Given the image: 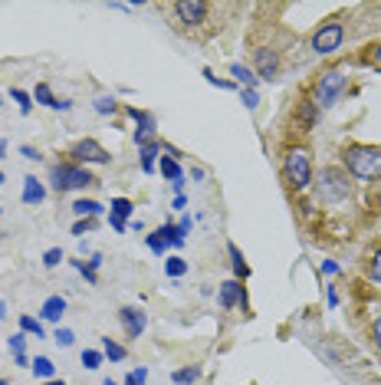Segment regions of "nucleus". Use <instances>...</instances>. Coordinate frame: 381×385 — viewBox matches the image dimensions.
Wrapping results in <instances>:
<instances>
[{
	"mask_svg": "<svg viewBox=\"0 0 381 385\" xmlns=\"http://www.w3.org/2000/svg\"><path fill=\"white\" fill-rule=\"evenodd\" d=\"M329 306H338V293H336V287H329Z\"/></svg>",
	"mask_w": 381,
	"mask_h": 385,
	"instance_id": "nucleus-45",
	"label": "nucleus"
},
{
	"mask_svg": "<svg viewBox=\"0 0 381 385\" xmlns=\"http://www.w3.org/2000/svg\"><path fill=\"white\" fill-rule=\"evenodd\" d=\"M253 70H257V79H276L279 76V50L273 46H260L257 53H253Z\"/></svg>",
	"mask_w": 381,
	"mask_h": 385,
	"instance_id": "nucleus-10",
	"label": "nucleus"
},
{
	"mask_svg": "<svg viewBox=\"0 0 381 385\" xmlns=\"http://www.w3.org/2000/svg\"><path fill=\"white\" fill-rule=\"evenodd\" d=\"M164 273H168L171 280H177V277L188 273V264H184L181 257H164Z\"/></svg>",
	"mask_w": 381,
	"mask_h": 385,
	"instance_id": "nucleus-26",
	"label": "nucleus"
},
{
	"mask_svg": "<svg viewBox=\"0 0 381 385\" xmlns=\"http://www.w3.org/2000/svg\"><path fill=\"white\" fill-rule=\"evenodd\" d=\"M175 207H177V211H181V207H188V198H184V194H177V198H175Z\"/></svg>",
	"mask_w": 381,
	"mask_h": 385,
	"instance_id": "nucleus-46",
	"label": "nucleus"
},
{
	"mask_svg": "<svg viewBox=\"0 0 381 385\" xmlns=\"http://www.w3.org/2000/svg\"><path fill=\"white\" fill-rule=\"evenodd\" d=\"M240 96H243V105H247V109H257V105H260V96H257V89H243Z\"/></svg>",
	"mask_w": 381,
	"mask_h": 385,
	"instance_id": "nucleus-37",
	"label": "nucleus"
},
{
	"mask_svg": "<svg viewBox=\"0 0 381 385\" xmlns=\"http://www.w3.org/2000/svg\"><path fill=\"white\" fill-rule=\"evenodd\" d=\"M230 76H234V83H240L243 89L257 86V76H253V70H250V66H243V63H234V66H230Z\"/></svg>",
	"mask_w": 381,
	"mask_h": 385,
	"instance_id": "nucleus-21",
	"label": "nucleus"
},
{
	"mask_svg": "<svg viewBox=\"0 0 381 385\" xmlns=\"http://www.w3.org/2000/svg\"><path fill=\"white\" fill-rule=\"evenodd\" d=\"M362 59H365L368 66H378V70H381V43H378V46H368L365 56H362Z\"/></svg>",
	"mask_w": 381,
	"mask_h": 385,
	"instance_id": "nucleus-33",
	"label": "nucleus"
},
{
	"mask_svg": "<svg viewBox=\"0 0 381 385\" xmlns=\"http://www.w3.org/2000/svg\"><path fill=\"white\" fill-rule=\"evenodd\" d=\"M10 96L20 103V112L27 116V112H30V92H23V89H10Z\"/></svg>",
	"mask_w": 381,
	"mask_h": 385,
	"instance_id": "nucleus-35",
	"label": "nucleus"
},
{
	"mask_svg": "<svg viewBox=\"0 0 381 385\" xmlns=\"http://www.w3.org/2000/svg\"><path fill=\"white\" fill-rule=\"evenodd\" d=\"M53 340H56L63 349H69V346L76 342V336H73V329H56V336H53Z\"/></svg>",
	"mask_w": 381,
	"mask_h": 385,
	"instance_id": "nucleus-34",
	"label": "nucleus"
},
{
	"mask_svg": "<svg viewBox=\"0 0 381 385\" xmlns=\"http://www.w3.org/2000/svg\"><path fill=\"white\" fill-rule=\"evenodd\" d=\"M69 155H73L76 165H109L112 162V155H109L96 138H83V142H76Z\"/></svg>",
	"mask_w": 381,
	"mask_h": 385,
	"instance_id": "nucleus-7",
	"label": "nucleus"
},
{
	"mask_svg": "<svg viewBox=\"0 0 381 385\" xmlns=\"http://www.w3.org/2000/svg\"><path fill=\"white\" fill-rule=\"evenodd\" d=\"M319 198L325 205H338L352 198V175L345 168H323L319 175Z\"/></svg>",
	"mask_w": 381,
	"mask_h": 385,
	"instance_id": "nucleus-5",
	"label": "nucleus"
},
{
	"mask_svg": "<svg viewBox=\"0 0 381 385\" xmlns=\"http://www.w3.org/2000/svg\"><path fill=\"white\" fill-rule=\"evenodd\" d=\"M73 214L79 221H83V218H99V214H102V205L92 201V198H79V201H73Z\"/></svg>",
	"mask_w": 381,
	"mask_h": 385,
	"instance_id": "nucleus-19",
	"label": "nucleus"
},
{
	"mask_svg": "<svg viewBox=\"0 0 381 385\" xmlns=\"http://www.w3.org/2000/svg\"><path fill=\"white\" fill-rule=\"evenodd\" d=\"M171 10H175V17L181 23L201 27V23H207V17H210V3H204V0H177Z\"/></svg>",
	"mask_w": 381,
	"mask_h": 385,
	"instance_id": "nucleus-8",
	"label": "nucleus"
},
{
	"mask_svg": "<svg viewBox=\"0 0 381 385\" xmlns=\"http://www.w3.org/2000/svg\"><path fill=\"white\" fill-rule=\"evenodd\" d=\"M102 385H118V382H112V379H105V382Z\"/></svg>",
	"mask_w": 381,
	"mask_h": 385,
	"instance_id": "nucleus-51",
	"label": "nucleus"
},
{
	"mask_svg": "<svg viewBox=\"0 0 381 385\" xmlns=\"http://www.w3.org/2000/svg\"><path fill=\"white\" fill-rule=\"evenodd\" d=\"M118 323H122V329H125L129 340H138V336L145 333L148 316H145V310H138V306H122V310H118Z\"/></svg>",
	"mask_w": 381,
	"mask_h": 385,
	"instance_id": "nucleus-11",
	"label": "nucleus"
},
{
	"mask_svg": "<svg viewBox=\"0 0 381 385\" xmlns=\"http://www.w3.org/2000/svg\"><path fill=\"white\" fill-rule=\"evenodd\" d=\"M63 313H66V300L63 296H46L43 306H40V316H43L46 323H59Z\"/></svg>",
	"mask_w": 381,
	"mask_h": 385,
	"instance_id": "nucleus-16",
	"label": "nucleus"
},
{
	"mask_svg": "<svg viewBox=\"0 0 381 385\" xmlns=\"http://www.w3.org/2000/svg\"><path fill=\"white\" fill-rule=\"evenodd\" d=\"M283 181L293 191H306L312 185V155H309V148L303 145L286 148V155H283Z\"/></svg>",
	"mask_w": 381,
	"mask_h": 385,
	"instance_id": "nucleus-2",
	"label": "nucleus"
},
{
	"mask_svg": "<svg viewBox=\"0 0 381 385\" xmlns=\"http://www.w3.org/2000/svg\"><path fill=\"white\" fill-rule=\"evenodd\" d=\"M371 340H375V349L381 353V316L375 320V323H371Z\"/></svg>",
	"mask_w": 381,
	"mask_h": 385,
	"instance_id": "nucleus-39",
	"label": "nucleus"
},
{
	"mask_svg": "<svg viewBox=\"0 0 381 385\" xmlns=\"http://www.w3.org/2000/svg\"><path fill=\"white\" fill-rule=\"evenodd\" d=\"M102 359L105 355L99 353V349H86V353H83V366H86V369H99V366H102Z\"/></svg>",
	"mask_w": 381,
	"mask_h": 385,
	"instance_id": "nucleus-31",
	"label": "nucleus"
},
{
	"mask_svg": "<svg viewBox=\"0 0 381 385\" xmlns=\"http://www.w3.org/2000/svg\"><path fill=\"white\" fill-rule=\"evenodd\" d=\"M316 118H319V105L312 103V99H303V103H299V112H296L299 132H312V129H316Z\"/></svg>",
	"mask_w": 381,
	"mask_h": 385,
	"instance_id": "nucleus-14",
	"label": "nucleus"
},
{
	"mask_svg": "<svg viewBox=\"0 0 381 385\" xmlns=\"http://www.w3.org/2000/svg\"><path fill=\"white\" fill-rule=\"evenodd\" d=\"M365 277L371 283H381V247L371 257H368V264H365Z\"/></svg>",
	"mask_w": 381,
	"mask_h": 385,
	"instance_id": "nucleus-27",
	"label": "nucleus"
},
{
	"mask_svg": "<svg viewBox=\"0 0 381 385\" xmlns=\"http://www.w3.org/2000/svg\"><path fill=\"white\" fill-rule=\"evenodd\" d=\"M36 385H66L63 379H50V382H36Z\"/></svg>",
	"mask_w": 381,
	"mask_h": 385,
	"instance_id": "nucleus-47",
	"label": "nucleus"
},
{
	"mask_svg": "<svg viewBox=\"0 0 381 385\" xmlns=\"http://www.w3.org/2000/svg\"><path fill=\"white\" fill-rule=\"evenodd\" d=\"M20 155H23V158H33V162H40V152H36V148H30V145L20 148Z\"/></svg>",
	"mask_w": 381,
	"mask_h": 385,
	"instance_id": "nucleus-41",
	"label": "nucleus"
},
{
	"mask_svg": "<svg viewBox=\"0 0 381 385\" xmlns=\"http://www.w3.org/2000/svg\"><path fill=\"white\" fill-rule=\"evenodd\" d=\"M158 171L164 175V181H184V171H181V162L177 158H171V155H162V162H158Z\"/></svg>",
	"mask_w": 381,
	"mask_h": 385,
	"instance_id": "nucleus-17",
	"label": "nucleus"
},
{
	"mask_svg": "<svg viewBox=\"0 0 381 385\" xmlns=\"http://www.w3.org/2000/svg\"><path fill=\"white\" fill-rule=\"evenodd\" d=\"M342 89H345V70L342 66L323 70V73L316 76V83H312V103L319 105V109H329V105H336Z\"/></svg>",
	"mask_w": 381,
	"mask_h": 385,
	"instance_id": "nucleus-4",
	"label": "nucleus"
},
{
	"mask_svg": "<svg viewBox=\"0 0 381 385\" xmlns=\"http://www.w3.org/2000/svg\"><path fill=\"white\" fill-rule=\"evenodd\" d=\"M201 375H204V369H201V366H184V369L171 372V382H175V385H194Z\"/></svg>",
	"mask_w": 381,
	"mask_h": 385,
	"instance_id": "nucleus-20",
	"label": "nucleus"
},
{
	"mask_svg": "<svg viewBox=\"0 0 381 385\" xmlns=\"http://www.w3.org/2000/svg\"><path fill=\"white\" fill-rule=\"evenodd\" d=\"M30 366H33V375H36V379H46V382H50V379H56V369H53V362H50L46 355H36Z\"/></svg>",
	"mask_w": 381,
	"mask_h": 385,
	"instance_id": "nucleus-23",
	"label": "nucleus"
},
{
	"mask_svg": "<svg viewBox=\"0 0 381 385\" xmlns=\"http://www.w3.org/2000/svg\"><path fill=\"white\" fill-rule=\"evenodd\" d=\"M3 152H7V142H3V138H0V158H3Z\"/></svg>",
	"mask_w": 381,
	"mask_h": 385,
	"instance_id": "nucleus-48",
	"label": "nucleus"
},
{
	"mask_svg": "<svg viewBox=\"0 0 381 385\" xmlns=\"http://www.w3.org/2000/svg\"><path fill=\"white\" fill-rule=\"evenodd\" d=\"M23 205H43L46 201V188L40 185V178H33V175H27L23 178Z\"/></svg>",
	"mask_w": 381,
	"mask_h": 385,
	"instance_id": "nucleus-15",
	"label": "nucleus"
},
{
	"mask_svg": "<svg viewBox=\"0 0 381 385\" xmlns=\"http://www.w3.org/2000/svg\"><path fill=\"white\" fill-rule=\"evenodd\" d=\"M0 385H10V382H7V379H0Z\"/></svg>",
	"mask_w": 381,
	"mask_h": 385,
	"instance_id": "nucleus-52",
	"label": "nucleus"
},
{
	"mask_svg": "<svg viewBox=\"0 0 381 385\" xmlns=\"http://www.w3.org/2000/svg\"><path fill=\"white\" fill-rule=\"evenodd\" d=\"M10 349H14V355H23V349H27V333H14L10 336Z\"/></svg>",
	"mask_w": 381,
	"mask_h": 385,
	"instance_id": "nucleus-32",
	"label": "nucleus"
},
{
	"mask_svg": "<svg viewBox=\"0 0 381 385\" xmlns=\"http://www.w3.org/2000/svg\"><path fill=\"white\" fill-rule=\"evenodd\" d=\"M227 253H230V267H234V277H237V280H247V277H250V264L243 260L240 247H237V244H227Z\"/></svg>",
	"mask_w": 381,
	"mask_h": 385,
	"instance_id": "nucleus-18",
	"label": "nucleus"
},
{
	"mask_svg": "<svg viewBox=\"0 0 381 385\" xmlns=\"http://www.w3.org/2000/svg\"><path fill=\"white\" fill-rule=\"evenodd\" d=\"M92 227H96V218H86V221H76L73 234H76V237H83V234H89Z\"/></svg>",
	"mask_w": 381,
	"mask_h": 385,
	"instance_id": "nucleus-36",
	"label": "nucleus"
},
{
	"mask_svg": "<svg viewBox=\"0 0 381 385\" xmlns=\"http://www.w3.org/2000/svg\"><path fill=\"white\" fill-rule=\"evenodd\" d=\"M217 300L224 310H234V306H243L247 310V287L240 280H227L217 287Z\"/></svg>",
	"mask_w": 381,
	"mask_h": 385,
	"instance_id": "nucleus-12",
	"label": "nucleus"
},
{
	"mask_svg": "<svg viewBox=\"0 0 381 385\" xmlns=\"http://www.w3.org/2000/svg\"><path fill=\"white\" fill-rule=\"evenodd\" d=\"M132 375H135V382L142 385V382H145V379H148V369H145V366H142V369H135Z\"/></svg>",
	"mask_w": 381,
	"mask_h": 385,
	"instance_id": "nucleus-43",
	"label": "nucleus"
},
{
	"mask_svg": "<svg viewBox=\"0 0 381 385\" xmlns=\"http://www.w3.org/2000/svg\"><path fill=\"white\" fill-rule=\"evenodd\" d=\"M129 116L135 118V142H138V148L151 145V142H158L155 138V129H158V122H155V116L151 112H145V109H138V105H129Z\"/></svg>",
	"mask_w": 381,
	"mask_h": 385,
	"instance_id": "nucleus-9",
	"label": "nucleus"
},
{
	"mask_svg": "<svg viewBox=\"0 0 381 385\" xmlns=\"http://www.w3.org/2000/svg\"><path fill=\"white\" fill-rule=\"evenodd\" d=\"M158 155H162V142H151V145H145V148H142V168H145V171H155V168H158V162H162Z\"/></svg>",
	"mask_w": 381,
	"mask_h": 385,
	"instance_id": "nucleus-22",
	"label": "nucleus"
},
{
	"mask_svg": "<svg viewBox=\"0 0 381 385\" xmlns=\"http://www.w3.org/2000/svg\"><path fill=\"white\" fill-rule=\"evenodd\" d=\"M0 316H7V303L3 300H0Z\"/></svg>",
	"mask_w": 381,
	"mask_h": 385,
	"instance_id": "nucleus-49",
	"label": "nucleus"
},
{
	"mask_svg": "<svg viewBox=\"0 0 381 385\" xmlns=\"http://www.w3.org/2000/svg\"><path fill=\"white\" fill-rule=\"evenodd\" d=\"M33 99H36L40 105H46V109H63V112H66V109H73V103H69V99H56V96H53V89L46 86V83H36V89H33Z\"/></svg>",
	"mask_w": 381,
	"mask_h": 385,
	"instance_id": "nucleus-13",
	"label": "nucleus"
},
{
	"mask_svg": "<svg viewBox=\"0 0 381 385\" xmlns=\"http://www.w3.org/2000/svg\"><path fill=\"white\" fill-rule=\"evenodd\" d=\"M342 165L345 171L358 181H375L381 178V148L375 145H345L342 148Z\"/></svg>",
	"mask_w": 381,
	"mask_h": 385,
	"instance_id": "nucleus-1",
	"label": "nucleus"
},
{
	"mask_svg": "<svg viewBox=\"0 0 381 385\" xmlns=\"http://www.w3.org/2000/svg\"><path fill=\"white\" fill-rule=\"evenodd\" d=\"M0 185H3V175H0Z\"/></svg>",
	"mask_w": 381,
	"mask_h": 385,
	"instance_id": "nucleus-53",
	"label": "nucleus"
},
{
	"mask_svg": "<svg viewBox=\"0 0 381 385\" xmlns=\"http://www.w3.org/2000/svg\"><path fill=\"white\" fill-rule=\"evenodd\" d=\"M122 385H138V382H135V375H129V379H125V382H122Z\"/></svg>",
	"mask_w": 381,
	"mask_h": 385,
	"instance_id": "nucleus-50",
	"label": "nucleus"
},
{
	"mask_svg": "<svg viewBox=\"0 0 381 385\" xmlns=\"http://www.w3.org/2000/svg\"><path fill=\"white\" fill-rule=\"evenodd\" d=\"M132 211H135V205L129 201V198H116V201H112V214L122 218V221H129V218H132Z\"/></svg>",
	"mask_w": 381,
	"mask_h": 385,
	"instance_id": "nucleus-29",
	"label": "nucleus"
},
{
	"mask_svg": "<svg viewBox=\"0 0 381 385\" xmlns=\"http://www.w3.org/2000/svg\"><path fill=\"white\" fill-rule=\"evenodd\" d=\"M59 260H63V251H59V247H50V251L43 253V264L46 267H56Z\"/></svg>",
	"mask_w": 381,
	"mask_h": 385,
	"instance_id": "nucleus-38",
	"label": "nucleus"
},
{
	"mask_svg": "<svg viewBox=\"0 0 381 385\" xmlns=\"http://www.w3.org/2000/svg\"><path fill=\"white\" fill-rule=\"evenodd\" d=\"M109 224H112V231H118V234H125V227H129V224L122 221V218H116V214H109Z\"/></svg>",
	"mask_w": 381,
	"mask_h": 385,
	"instance_id": "nucleus-40",
	"label": "nucleus"
},
{
	"mask_svg": "<svg viewBox=\"0 0 381 385\" xmlns=\"http://www.w3.org/2000/svg\"><path fill=\"white\" fill-rule=\"evenodd\" d=\"M89 267H92V270H99V267H102V253H92V260H89Z\"/></svg>",
	"mask_w": 381,
	"mask_h": 385,
	"instance_id": "nucleus-44",
	"label": "nucleus"
},
{
	"mask_svg": "<svg viewBox=\"0 0 381 385\" xmlns=\"http://www.w3.org/2000/svg\"><path fill=\"white\" fill-rule=\"evenodd\" d=\"M20 333H33V336H36V340H43V326L36 323V320H33V316H20Z\"/></svg>",
	"mask_w": 381,
	"mask_h": 385,
	"instance_id": "nucleus-30",
	"label": "nucleus"
},
{
	"mask_svg": "<svg viewBox=\"0 0 381 385\" xmlns=\"http://www.w3.org/2000/svg\"><path fill=\"white\" fill-rule=\"evenodd\" d=\"M102 355L105 359H112V362H122L129 353H125V346H122V342H116L112 336H105L102 340Z\"/></svg>",
	"mask_w": 381,
	"mask_h": 385,
	"instance_id": "nucleus-24",
	"label": "nucleus"
},
{
	"mask_svg": "<svg viewBox=\"0 0 381 385\" xmlns=\"http://www.w3.org/2000/svg\"><path fill=\"white\" fill-rule=\"evenodd\" d=\"M342 43H345V23L342 20H325L323 27H316L312 40H309L316 56H332L336 50H342Z\"/></svg>",
	"mask_w": 381,
	"mask_h": 385,
	"instance_id": "nucleus-6",
	"label": "nucleus"
},
{
	"mask_svg": "<svg viewBox=\"0 0 381 385\" xmlns=\"http://www.w3.org/2000/svg\"><path fill=\"white\" fill-rule=\"evenodd\" d=\"M188 231H190V218H181V221H177V234L184 237Z\"/></svg>",
	"mask_w": 381,
	"mask_h": 385,
	"instance_id": "nucleus-42",
	"label": "nucleus"
},
{
	"mask_svg": "<svg viewBox=\"0 0 381 385\" xmlns=\"http://www.w3.org/2000/svg\"><path fill=\"white\" fill-rule=\"evenodd\" d=\"M50 181H53V191H76V188H89V185H99V178L92 175L89 168L76 162H59L50 168Z\"/></svg>",
	"mask_w": 381,
	"mask_h": 385,
	"instance_id": "nucleus-3",
	"label": "nucleus"
},
{
	"mask_svg": "<svg viewBox=\"0 0 381 385\" xmlns=\"http://www.w3.org/2000/svg\"><path fill=\"white\" fill-rule=\"evenodd\" d=\"M148 247H151V253H155V257H164V251L171 247V244H168V237H164V231H162V227H158L155 234H148Z\"/></svg>",
	"mask_w": 381,
	"mask_h": 385,
	"instance_id": "nucleus-25",
	"label": "nucleus"
},
{
	"mask_svg": "<svg viewBox=\"0 0 381 385\" xmlns=\"http://www.w3.org/2000/svg\"><path fill=\"white\" fill-rule=\"evenodd\" d=\"M92 109H96L99 116H116L118 103H116V96H99V99L92 103Z\"/></svg>",
	"mask_w": 381,
	"mask_h": 385,
	"instance_id": "nucleus-28",
	"label": "nucleus"
}]
</instances>
